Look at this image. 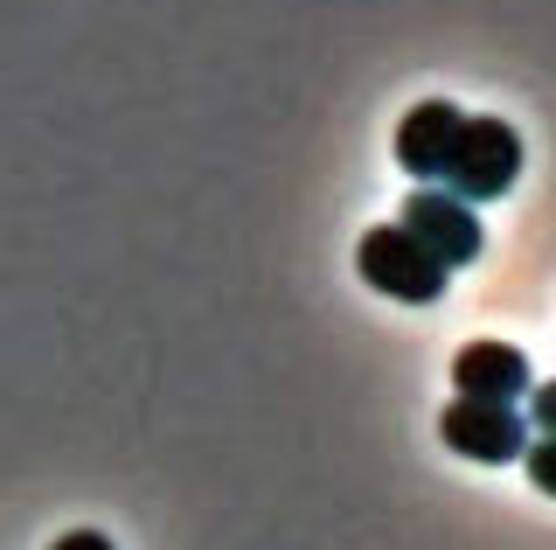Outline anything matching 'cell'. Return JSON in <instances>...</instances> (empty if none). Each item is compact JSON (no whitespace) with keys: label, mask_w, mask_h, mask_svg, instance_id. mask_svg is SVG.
Listing matches in <instances>:
<instances>
[{"label":"cell","mask_w":556,"mask_h":550,"mask_svg":"<svg viewBox=\"0 0 556 550\" xmlns=\"http://www.w3.org/2000/svg\"><path fill=\"white\" fill-rule=\"evenodd\" d=\"M355 272L376 286V293H390V300H404V307H431L452 286V265H445V258H431L404 223H376V230H362Z\"/></svg>","instance_id":"obj_1"},{"label":"cell","mask_w":556,"mask_h":550,"mask_svg":"<svg viewBox=\"0 0 556 550\" xmlns=\"http://www.w3.org/2000/svg\"><path fill=\"white\" fill-rule=\"evenodd\" d=\"M515 182H521V133L508 118H466L439 188L459 196V202H501Z\"/></svg>","instance_id":"obj_2"},{"label":"cell","mask_w":556,"mask_h":550,"mask_svg":"<svg viewBox=\"0 0 556 550\" xmlns=\"http://www.w3.org/2000/svg\"><path fill=\"white\" fill-rule=\"evenodd\" d=\"M439 439L459 460H480V467H515L529 453V418L515 404H480V398H452L439 411Z\"/></svg>","instance_id":"obj_3"},{"label":"cell","mask_w":556,"mask_h":550,"mask_svg":"<svg viewBox=\"0 0 556 550\" xmlns=\"http://www.w3.org/2000/svg\"><path fill=\"white\" fill-rule=\"evenodd\" d=\"M396 223L425 245L431 258H445L452 272L459 265H473L480 258V216H473V202H459V196H445V188H410L404 196V210H396Z\"/></svg>","instance_id":"obj_4"},{"label":"cell","mask_w":556,"mask_h":550,"mask_svg":"<svg viewBox=\"0 0 556 550\" xmlns=\"http://www.w3.org/2000/svg\"><path fill=\"white\" fill-rule=\"evenodd\" d=\"M459 126H466V112L452 105V98H425V105H410L404 118H396V167H404L417 188H439Z\"/></svg>","instance_id":"obj_5"},{"label":"cell","mask_w":556,"mask_h":550,"mask_svg":"<svg viewBox=\"0 0 556 550\" xmlns=\"http://www.w3.org/2000/svg\"><path fill=\"white\" fill-rule=\"evenodd\" d=\"M535 390V370L515 341H466L452 355V398H480V404H521Z\"/></svg>","instance_id":"obj_6"},{"label":"cell","mask_w":556,"mask_h":550,"mask_svg":"<svg viewBox=\"0 0 556 550\" xmlns=\"http://www.w3.org/2000/svg\"><path fill=\"white\" fill-rule=\"evenodd\" d=\"M521 467H529L535 495H556V439H529V453H521Z\"/></svg>","instance_id":"obj_7"},{"label":"cell","mask_w":556,"mask_h":550,"mask_svg":"<svg viewBox=\"0 0 556 550\" xmlns=\"http://www.w3.org/2000/svg\"><path fill=\"white\" fill-rule=\"evenodd\" d=\"M529 433L535 439H556V384H535L529 390Z\"/></svg>","instance_id":"obj_8"},{"label":"cell","mask_w":556,"mask_h":550,"mask_svg":"<svg viewBox=\"0 0 556 550\" xmlns=\"http://www.w3.org/2000/svg\"><path fill=\"white\" fill-rule=\"evenodd\" d=\"M49 550H112V537H98V529H70V537H56Z\"/></svg>","instance_id":"obj_9"}]
</instances>
